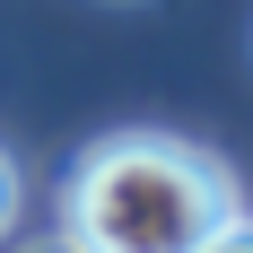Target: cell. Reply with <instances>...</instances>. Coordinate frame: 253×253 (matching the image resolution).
<instances>
[{
    "label": "cell",
    "instance_id": "3957f363",
    "mask_svg": "<svg viewBox=\"0 0 253 253\" xmlns=\"http://www.w3.org/2000/svg\"><path fill=\"white\" fill-rule=\"evenodd\" d=\"M18 201H26V192H18V166H9V149H0V236L18 227Z\"/></svg>",
    "mask_w": 253,
    "mask_h": 253
},
{
    "label": "cell",
    "instance_id": "6da1fadb",
    "mask_svg": "<svg viewBox=\"0 0 253 253\" xmlns=\"http://www.w3.org/2000/svg\"><path fill=\"white\" fill-rule=\"evenodd\" d=\"M236 218L227 166L175 131H114L70 166L61 245L70 253H192Z\"/></svg>",
    "mask_w": 253,
    "mask_h": 253
},
{
    "label": "cell",
    "instance_id": "7a4b0ae2",
    "mask_svg": "<svg viewBox=\"0 0 253 253\" xmlns=\"http://www.w3.org/2000/svg\"><path fill=\"white\" fill-rule=\"evenodd\" d=\"M192 253H253V218L236 210L227 227H210V245H192Z\"/></svg>",
    "mask_w": 253,
    "mask_h": 253
},
{
    "label": "cell",
    "instance_id": "277c9868",
    "mask_svg": "<svg viewBox=\"0 0 253 253\" xmlns=\"http://www.w3.org/2000/svg\"><path fill=\"white\" fill-rule=\"evenodd\" d=\"M26 253H70V245H26Z\"/></svg>",
    "mask_w": 253,
    "mask_h": 253
}]
</instances>
